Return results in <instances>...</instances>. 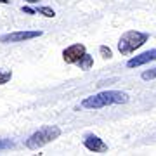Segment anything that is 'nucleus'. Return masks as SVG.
<instances>
[{"instance_id": "2eb2a0df", "label": "nucleus", "mask_w": 156, "mask_h": 156, "mask_svg": "<svg viewBox=\"0 0 156 156\" xmlns=\"http://www.w3.org/2000/svg\"><path fill=\"white\" fill-rule=\"evenodd\" d=\"M26 2H30V4H37L38 0H26Z\"/></svg>"}, {"instance_id": "4468645a", "label": "nucleus", "mask_w": 156, "mask_h": 156, "mask_svg": "<svg viewBox=\"0 0 156 156\" xmlns=\"http://www.w3.org/2000/svg\"><path fill=\"white\" fill-rule=\"evenodd\" d=\"M21 11L24 12V14H35V12H37V11H33V9H31V7H23Z\"/></svg>"}, {"instance_id": "20e7f679", "label": "nucleus", "mask_w": 156, "mask_h": 156, "mask_svg": "<svg viewBox=\"0 0 156 156\" xmlns=\"http://www.w3.org/2000/svg\"><path fill=\"white\" fill-rule=\"evenodd\" d=\"M85 52V45L83 44H73L69 45L68 49H64V52H62V59L68 62V64H76L80 59H82V56H83Z\"/></svg>"}, {"instance_id": "6e6552de", "label": "nucleus", "mask_w": 156, "mask_h": 156, "mask_svg": "<svg viewBox=\"0 0 156 156\" xmlns=\"http://www.w3.org/2000/svg\"><path fill=\"white\" fill-rule=\"evenodd\" d=\"M76 64L80 66V69H85V71H87V69H90V68H92V64H94V57L85 52L83 56H82V59H80Z\"/></svg>"}, {"instance_id": "7ed1b4c3", "label": "nucleus", "mask_w": 156, "mask_h": 156, "mask_svg": "<svg viewBox=\"0 0 156 156\" xmlns=\"http://www.w3.org/2000/svg\"><path fill=\"white\" fill-rule=\"evenodd\" d=\"M61 135V128L56 125H49V127H42L40 130H37L28 140H26V147L28 149H40L45 144L52 142L54 139H57Z\"/></svg>"}, {"instance_id": "423d86ee", "label": "nucleus", "mask_w": 156, "mask_h": 156, "mask_svg": "<svg viewBox=\"0 0 156 156\" xmlns=\"http://www.w3.org/2000/svg\"><path fill=\"white\" fill-rule=\"evenodd\" d=\"M83 146L89 151H92V153H104V151H108V144L101 139V137H97V135H94V134L85 135Z\"/></svg>"}, {"instance_id": "f8f14e48", "label": "nucleus", "mask_w": 156, "mask_h": 156, "mask_svg": "<svg viewBox=\"0 0 156 156\" xmlns=\"http://www.w3.org/2000/svg\"><path fill=\"white\" fill-rule=\"evenodd\" d=\"M99 50H101V54H102V57H104V59H111V57H113L111 49H109V47H106V45H101Z\"/></svg>"}, {"instance_id": "0eeeda50", "label": "nucleus", "mask_w": 156, "mask_h": 156, "mask_svg": "<svg viewBox=\"0 0 156 156\" xmlns=\"http://www.w3.org/2000/svg\"><path fill=\"white\" fill-rule=\"evenodd\" d=\"M151 61H156V49H151V50H147V52H142L139 56L128 59L127 68H139V66L147 64V62H151Z\"/></svg>"}, {"instance_id": "f257e3e1", "label": "nucleus", "mask_w": 156, "mask_h": 156, "mask_svg": "<svg viewBox=\"0 0 156 156\" xmlns=\"http://www.w3.org/2000/svg\"><path fill=\"white\" fill-rule=\"evenodd\" d=\"M128 102V95L122 90H104L95 95H90L82 101V108L85 109H101L113 104H125Z\"/></svg>"}, {"instance_id": "dca6fc26", "label": "nucleus", "mask_w": 156, "mask_h": 156, "mask_svg": "<svg viewBox=\"0 0 156 156\" xmlns=\"http://www.w3.org/2000/svg\"><path fill=\"white\" fill-rule=\"evenodd\" d=\"M0 2H2V4H9V2H11V0H0Z\"/></svg>"}, {"instance_id": "39448f33", "label": "nucleus", "mask_w": 156, "mask_h": 156, "mask_svg": "<svg viewBox=\"0 0 156 156\" xmlns=\"http://www.w3.org/2000/svg\"><path fill=\"white\" fill-rule=\"evenodd\" d=\"M42 31H14V33H7L4 37H0V42L2 44H12V42H24V40L30 38H37L40 37Z\"/></svg>"}, {"instance_id": "f03ea898", "label": "nucleus", "mask_w": 156, "mask_h": 156, "mask_svg": "<svg viewBox=\"0 0 156 156\" xmlns=\"http://www.w3.org/2000/svg\"><path fill=\"white\" fill-rule=\"evenodd\" d=\"M149 35L147 33H142V31H135V30H130L127 33L122 35V38L118 40V50L122 52L123 56H128L135 50L142 47V45L147 42Z\"/></svg>"}, {"instance_id": "9d476101", "label": "nucleus", "mask_w": 156, "mask_h": 156, "mask_svg": "<svg viewBox=\"0 0 156 156\" xmlns=\"http://www.w3.org/2000/svg\"><path fill=\"white\" fill-rule=\"evenodd\" d=\"M142 80H154L156 78V68H151V69H146V71H142Z\"/></svg>"}, {"instance_id": "9b49d317", "label": "nucleus", "mask_w": 156, "mask_h": 156, "mask_svg": "<svg viewBox=\"0 0 156 156\" xmlns=\"http://www.w3.org/2000/svg\"><path fill=\"white\" fill-rule=\"evenodd\" d=\"M38 14H44L45 17H54L56 16V12L52 11L50 7H38Z\"/></svg>"}, {"instance_id": "ddd939ff", "label": "nucleus", "mask_w": 156, "mask_h": 156, "mask_svg": "<svg viewBox=\"0 0 156 156\" xmlns=\"http://www.w3.org/2000/svg\"><path fill=\"white\" fill-rule=\"evenodd\" d=\"M14 147V142L11 139H0V149H11Z\"/></svg>"}, {"instance_id": "1a4fd4ad", "label": "nucleus", "mask_w": 156, "mask_h": 156, "mask_svg": "<svg viewBox=\"0 0 156 156\" xmlns=\"http://www.w3.org/2000/svg\"><path fill=\"white\" fill-rule=\"evenodd\" d=\"M11 78H12V71H11V69H0V85L7 83Z\"/></svg>"}]
</instances>
